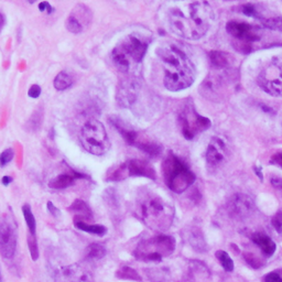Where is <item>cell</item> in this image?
Instances as JSON below:
<instances>
[{
	"instance_id": "cell-1",
	"label": "cell",
	"mask_w": 282,
	"mask_h": 282,
	"mask_svg": "<svg viewBox=\"0 0 282 282\" xmlns=\"http://www.w3.org/2000/svg\"><path fill=\"white\" fill-rule=\"evenodd\" d=\"M165 22L174 35L198 40L212 26L213 8L205 0H172L164 10Z\"/></svg>"
},
{
	"instance_id": "cell-2",
	"label": "cell",
	"mask_w": 282,
	"mask_h": 282,
	"mask_svg": "<svg viewBox=\"0 0 282 282\" xmlns=\"http://www.w3.org/2000/svg\"><path fill=\"white\" fill-rule=\"evenodd\" d=\"M163 66V84L171 92L186 89L194 83L195 68L184 52L174 44H164L157 50Z\"/></svg>"
},
{
	"instance_id": "cell-3",
	"label": "cell",
	"mask_w": 282,
	"mask_h": 282,
	"mask_svg": "<svg viewBox=\"0 0 282 282\" xmlns=\"http://www.w3.org/2000/svg\"><path fill=\"white\" fill-rule=\"evenodd\" d=\"M135 213L154 231H166L173 222L174 211L159 195L145 190L137 195Z\"/></svg>"
},
{
	"instance_id": "cell-4",
	"label": "cell",
	"mask_w": 282,
	"mask_h": 282,
	"mask_svg": "<svg viewBox=\"0 0 282 282\" xmlns=\"http://www.w3.org/2000/svg\"><path fill=\"white\" fill-rule=\"evenodd\" d=\"M149 43L137 35H129L112 52V60L118 71L128 73L142 62Z\"/></svg>"
},
{
	"instance_id": "cell-5",
	"label": "cell",
	"mask_w": 282,
	"mask_h": 282,
	"mask_svg": "<svg viewBox=\"0 0 282 282\" xmlns=\"http://www.w3.org/2000/svg\"><path fill=\"white\" fill-rule=\"evenodd\" d=\"M162 174L166 186L176 194L183 193L195 182V174L174 155H170L164 159Z\"/></svg>"
},
{
	"instance_id": "cell-6",
	"label": "cell",
	"mask_w": 282,
	"mask_h": 282,
	"mask_svg": "<svg viewBox=\"0 0 282 282\" xmlns=\"http://www.w3.org/2000/svg\"><path fill=\"white\" fill-rule=\"evenodd\" d=\"M175 249V240L172 236L159 235L141 241L133 251V257L140 261L160 262Z\"/></svg>"
},
{
	"instance_id": "cell-7",
	"label": "cell",
	"mask_w": 282,
	"mask_h": 282,
	"mask_svg": "<svg viewBox=\"0 0 282 282\" xmlns=\"http://www.w3.org/2000/svg\"><path fill=\"white\" fill-rule=\"evenodd\" d=\"M80 141L84 149L93 156H104L111 149L106 129L95 118L84 123L80 132Z\"/></svg>"
},
{
	"instance_id": "cell-8",
	"label": "cell",
	"mask_w": 282,
	"mask_h": 282,
	"mask_svg": "<svg viewBox=\"0 0 282 282\" xmlns=\"http://www.w3.org/2000/svg\"><path fill=\"white\" fill-rule=\"evenodd\" d=\"M129 176H142L151 180L157 179L156 170L149 162L140 159H130L114 168L107 174V182H118Z\"/></svg>"
},
{
	"instance_id": "cell-9",
	"label": "cell",
	"mask_w": 282,
	"mask_h": 282,
	"mask_svg": "<svg viewBox=\"0 0 282 282\" xmlns=\"http://www.w3.org/2000/svg\"><path fill=\"white\" fill-rule=\"evenodd\" d=\"M179 122L182 135L188 140H192L199 132L211 127V121L199 115L192 105H186L183 108L179 116Z\"/></svg>"
},
{
	"instance_id": "cell-10",
	"label": "cell",
	"mask_w": 282,
	"mask_h": 282,
	"mask_svg": "<svg viewBox=\"0 0 282 282\" xmlns=\"http://www.w3.org/2000/svg\"><path fill=\"white\" fill-rule=\"evenodd\" d=\"M18 243L17 225L10 215L0 217V255L6 259H11L16 254Z\"/></svg>"
},
{
	"instance_id": "cell-11",
	"label": "cell",
	"mask_w": 282,
	"mask_h": 282,
	"mask_svg": "<svg viewBox=\"0 0 282 282\" xmlns=\"http://www.w3.org/2000/svg\"><path fill=\"white\" fill-rule=\"evenodd\" d=\"M258 84L272 96H282V61H272L258 76Z\"/></svg>"
},
{
	"instance_id": "cell-12",
	"label": "cell",
	"mask_w": 282,
	"mask_h": 282,
	"mask_svg": "<svg viewBox=\"0 0 282 282\" xmlns=\"http://www.w3.org/2000/svg\"><path fill=\"white\" fill-rule=\"evenodd\" d=\"M141 92V85L139 80L127 79L118 85L116 99L117 103L122 108H132L137 104L138 97Z\"/></svg>"
},
{
	"instance_id": "cell-13",
	"label": "cell",
	"mask_w": 282,
	"mask_h": 282,
	"mask_svg": "<svg viewBox=\"0 0 282 282\" xmlns=\"http://www.w3.org/2000/svg\"><path fill=\"white\" fill-rule=\"evenodd\" d=\"M226 30L238 42L251 43L261 38V30L257 26L241 21H229L226 25Z\"/></svg>"
},
{
	"instance_id": "cell-14",
	"label": "cell",
	"mask_w": 282,
	"mask_h": 282,
	"mask_svg": "<svg viewBox=\"0 0 282 282\" xmlns=\"http://www.w3.org/2000/svg\"><path fill=\"white\" fill-rule=\"evenodd\" d=\"M254 212V200L246 194H235L228 202V213L235 218H248Z\"/></svg>"
},
{
	"instance_id": "cell-15",
	"label": "cell",
	"mask_w": 282,
	"mask_h": 282,
	"mask_svg": "<svg viewBox=\"0 0 282 282\" xmlns=\"http://www.w3.org/2000/svg\"><path fill=\"white\" fill-rule=\"evenodd\" d=\"M54 282H92V277L84 267L74 264L56 270Z\"/></svg>"
},
{
	"instance_id": "cell-16",
	"label": "cell",
	"mask_w": 282,
	"mask_h": 282,
	"mask_svg": "<svg viewBox=\"0 0 282 282\" xmlns=\"http://www.w3.org/2000/svg\"><path fill=\"white\" fill-rule=\"evenodd\" d=\"M225 143H224L221 138H213L206 151L207 164L211 166V168L221 164V162L224 160V158H225Z\"/></svg>"
},
{
	"instance_id": "cell-17",
	"label": "cell",
	"mask_w": 282,
	"mask_h": 282,
	"mask_svg": "<svg viewBox=\"0 0 282 282\" xmlns=\"http://www.w3.org/2000/svg\"><path fill=\"white\" fill-rule=\"evenodd\" d=\"M109 121L112 122V125L117 129L118 132L121 133V137L123 138V140L126 141V143L130 146H135L136 142L138 140V132L133 129L131 126H129L127 122H125L122 119L118 118L116 116H113L109 118Z\"/></svg>"
},
{
	"instance_id": "cell-18",
	"label": "cell",
	"mask_w": 282,
	"mask_h": 282,
	"mask_svg": "<svg viewBox=\"0 0 282 282\" xmlns=\"http://www.w3.org/2000/svg\"><path fill=\"white\" fill-rule=\"evenodd\" d=\"M84 178H86L84 174L72 171V173H63L52 179L49 182V188L54 190H63L73 185L78 179H84Z\"/></svg>"
},
{
	"instance_id": "cell-19",
	"label": "cell",
	"mask_w": 282,
	"mask_h": 282,
	"mask_svg": "<svg viewBox=\"0 0 282 282\" xmlns=\"http://www.w3.org/2000/svg\"><path fill=\"white\" fill-rule=\"evenodd\" d=\"M252 241H254V242L260 248L262 252H264L267 257H270L276 252L277 249L276 242L272 241L269 236H267L266 234L262 233L254 234V235H252Z\"/></svg>"
},
{
	"instance_id": "cell-20",
	"label": "cell",
	"mask_w": 282,
	"mask_h": 282,
	"mask_svg": "<svg viewBox=\"0 0 282 282\" xmlns=\"http://www.w3.org/2000/svg\"><path fill=\"white\" fill-rule=\"evenodd\" d=\"M136 147L137 149L141 150L142 152H145L150 158H157L162 154V146L156 141H150V140H143L141 138H138V140L136 142V145L133 146Z\"/></svg>"
},
{
	"instance_id": "cell-21",
	"label": "cell",
	"mask_w": 282,
	"mask_h": 282,
	"mask_svg": "<svg viewBox=\"0 0 282 282\" xmlns=\"http://www.w3.org/2000/svg\"><path fill=\"white\" fill-rule=\"evenodd\" d=\"M69 211L78 214V216L74 219H82V221H84V219H90L93 217V212L89 205L82 200H75L69 207Z\"/></svg>"
},
{
	"instance_id": "cell-22",
	"label": "cell",
	"mask_w": 282,
	"mask_h": 282,
	"mask_svg": "<svg viewBox=\"0 0 282 282\" xmlns=\"http://www.w3.org/2000/svg\"><path fill=\"white\" fill-rule=\"evenodd\" d=\"M71 16H73L84 28L87 27L93 19L92 11L84 4H78V6L74 7Z\"/></svg>"
},
{
	"instance_id": "cell-23",
	"label": "cell",
	"mask_w": 282,
	"mask_h": 282,
	"mask_svg": "<svg viewBox=\"0 0 282 282\" xmlns=\"http://www.w3.org/2000/svg\"><path fill=\"white\" fill-rule=\"evenodd\" d=\"M209 61L213 69L215 70H226L229 66V57L225 52L221 51H212L209 52Z\"/></svg>"
},
{
	"instance_id": "cell-24",
	"label": "cell",
	"mask_w": 282,
	"mask_h": 282,
	"mask_svg": "<svg viewBox=\"0 0 282 282\" xmlns=\"http://www.w3.org/2000/svg\"><path fill=\"white\" fill-rule=\"evenodd\" d=\"M74 225L76 228H79L80 231L93 234V235H97L100 237L106 235L107 233V228L104 225H90V224H87L82 221V219H74Z\"/></svg>"
},
{
	"instance_id": "cell-25",
	"label": "cell",
	"mask_w": 282,
	"mask_h": 282,
	"mask_svg": "<svg viewBox=\"0 0 282 282\" xmlns=\"http://www.w3.org/2000/svg\"><path fill=\"white\" fill-rule=\"evenodd\" d=\"M107 249L106 247L99 242H93L86 247L85 257L89 260H99L106 256Z\"/></svg>"
},
{
	"instance_id": "cell-26",
	"label": "cell",
	"mask_w": 282,
	"mask_h": 282,
	"mask_svg": "<svg viewBox=\"0 0 282 282\" xmlns=\"http://www.w3.org/2000/svg\"><path fill=\"white\" fill-rule=\"evenodd\" d=\"M53 84L55 89L65 90L73 85V79H72L71 75L69 73H66L65 71H62L55 76Z\"/></svg>"
},
{
	"instance_id": "cell-27",
	"label": "cell",
	"mask_w": 282,
	"mask_h": 282,
	"mask_svg": "<svg viewBox=\"0 0 282 282\" xmlns=\"http://www.w3.org/2000/svg\"><path fill=\"white\" fill-rule=\"evenodd\" d=\"M116 277L122 280H131V281H137V282L142 281L141 276L138 274L135 269H132L130 268V267H127V266H123L121 267V268H119L116 271Z\"/></svg>"
},
{
	"instance_id": "cell-28",
	"label": "cell",
	"mask_w": 282,
	"mask_h": 282,
	"mask_svg": "<svg viewBox=\"0 0 282 282\" xmlns=\"http://www.w3.org/2000/svg\"><path fill=\"white\" fill-rule=\"evenodd\" d=\"M23 217H25V221L27 223V226L29 228V233L31 234H36V229H37V222H36V217L35 215L32 213L31 206L29 204H25L21 208Z\"/></svg>"
},
{
	"instance_id": "cell-29",
	"label": "cell",
	"mask_w": 282,
	"mask_h": 282,
	"mask_svg": "<svg viewBox=\"0 0 282 282\" xmlns=\"http://www.w3.org/2000/svg\"><path fill=\"white\" fill-rule=\"evenodd\" d=\"M103 199L105 201V203H106L109 208L112 209H117L119 206V200H118V193L116 189L114 188H109L104 192L103 195Z\"/></svg>"
},
{
	"instance_id": "cell-30",
	"label": "cell",
	"mask_w": 282,
	"mask_h": 282,
	"mask_svg": "<svg viewBox=\"0 0 282 282\" xmlns=\"http://www.w3.org/2000/svg\"><path fill=\"white\" fill-rule=\"evenodd\" d=\"M261 23L266 29H269L272 31L282 32V17H270V18H262Z\"/></svg>"
},
{
	"instance_id": "cell-31",
	"label": "cell",
	"mask_w": 282,
	"mask_h": 282,
	"mask_svg": "<svg viewBox=\"0 0 282 282\" xmlns=\"http://www.w3.org/2000/svg\"><path fill=\"white\" fill-rule=\"evenodd\" d=\"M28 248L29 252H30V257L33 261H37L39 259V247H38V241L36 237V234H28Z\"/></svg>"
},
{
	"instance_id": "cell-32",
	"label": "cell",
	"mask_w": 282,
	"mask_h": 282,
	"mask_svg": "<svg viewBox=\"0 0 282 282\" xmlns=\"http://www.w3.org/2000/svg\"><path fill=\"white\" fill-rule=\"evenodd\" d=\"M216 258L218 259V261L221 262L224 270L227 272H232L234 270V261L226 251L218 250L216 252Z\"/></svg>"
},
{
	"instance_id": "cell-33",
	"label": "cell",
	"mask_w": 282,
	"mask_h": 282,
	"mask_svg": "<svg viewBox=\"0 0 282 282\" xmlns=\"http://www.w3.org/2000/svg\"><path fill=\"white\" fill-rule=\"evenodd\" d=\"M42 119L43 115L40 113V111H37L35 114L32 115L30 121L27 122V127L29 131H37L39 130L42 125Z\"/></svg>"
},
{
	"instance_id": "cell-34",
	"label": "cell",
	"mask_w": 282,
	"mask_h": 282,
	"mask_svg": "<svg viewBox=\"0 0 282 282\" xmlns=\"http://www.w3.org/2000/svg\"><path fill=\"white\" fill-rule=\"evenodd\" d=\"M65 26H66V29H68L70 32L74 33V35H79V33H81L84 30V27L81 25V23L76 20L73 16H70L68 18Z\"/></svg>"
},
{
	"instance_id": "cell-35",
	"label": "cell",
	"mask_w": 282,
	"mask_h": 282,
	"mask_svg": "<svg viewBox=\"0 0 282 282\" xmlns=\"http://www.w3.org/2000/svg\"><path fill=\"white\" fill-rule=\"evenodd\" d=\"M241 10L247 17H255L257 19H259V20L261 19V16L259 14V12H258V9L255 4H251V3L243 4V6L241 7Z\"/></svg>"
},
{
	"instance_id": "cell-36",
	"label": "cell",
	"mask_w": 282,
	"mask_h": 282,
	"mask_svg": "<svg viewBox=\"0 0 282 282\" xmlns=\"http://www.w3.org/2000/svg\"><path fill=\"white\" fill-rule=\"evenodd\" d=\"M14 158V151L11 148L6 149L0 154V166H6L7 164L10 163L12 159Z\"/></svg>"
},
{
	"instance_id": "cell-37",
	"label": "cell",
	"mask_w": 282,
	"mask_h": 282,
	"mask_svg": "<svg viewBox=\"0 0 282 282\" xmlns=\"http://www.w3.org/2000/svg\"><path fill=\"white\" fill-rule=\"evenodd\" d=\"M198 232H195L193 231L192 234H191V238H190V242H191V245L193 246V248H195V249H198L200 250L199 248H201V251L203 250V246H204V240H203V236L201 235L200 234V236L198 237Z\"/></svg>"
},
{
	"instance_id": "cell-38",
	"label": "cell",
	"mask_w": 282,
	"mask_h": 282,
	"mask_svg": "<svg viewBox=\"0 0 282 282\" xmlns=\"http://www.w3.org/2000/svg\"><path fill=\"white\" fill-rule=\"evenodd\" d=\"M264 282H282V269H277L265 276Z\"/></svg>"
},
{
	"instance_id": "cell-39",
	"label": "cell",
	"mask_w": 282,
	"mask_h": 282,
	"mask_svg": "<svg viewBox=\"0 0 282 282\" xmlns=\"http://www.w3.org/2000/svg\"><path fill=\"white\" fill-rule=\"evenodd\" d=\"M245 259L248 264L252 267V268H260V267L262 266L261 260L259 259V258H257L255 255L245 254Z\"/></svg>"
},
{
	"instance_id": "cell-40",
	"label": "cell",
	"mask_w": 282,
	"mask_h": 282,
	"mask_svg": "<svg viewBox=\"0 0 282 282\" xmlns=\"http://www.w3.org/2000/svg\"><path fill=\"white\" fill-rule=\"evenodd\" d=\"M272 225L278 233H282V211H279L272 217Z\"/></svg>"
},
{
	"instance_id": "cell-41",
	"label": "cell",
	"mask_w": 282,
	"mask_h": 282,
	"mask_svg": "<svg viewBox=\"0 0 282 282\" xmlns=\"http://www.w3.org/2000/svg\"><path fill=\"white\" fill-rule=\"evenodd\" d=\"M41 94V87L39 85H32L28 90V95L31 98H38Z\"/></svg>"
},
{
	"instance_id": "cell-42",
	"label": "cell",
	"mask_w": 282,
	"mask_h": 282,
	"mask_svg": "<svg viewBox=\"0 0 282 282\" xmlns=\"http://www.w3.org/2000/svg\"><path fill=\"white\" fill-rule=\"evenodd\" d=\"M46 207H47V212H49L52 216H54V217L61 216V211L57 207H55V205L52 202H47Z\"/></svg>"
},
{
	"instance_id": "cell-43",
	"label": "cell",
	"mask_w": 282,
	"mask_h": 282,
	"mask_svg": "<svg viewBox=\"0 0 282 282\" xmlns=\"http://www.w3.org/2000/svg\"><path fill=\"white\" fill-rule=\"evenodd\" d=\"M270 163L275 164V165H278L282 169V151L278 152V154H276L271 157Z\"/></svg>"
},
{
	"instance_id": "cell-44",
	"label": "cell",
	"mask_w": 282,
	"mask_h": 282,
	"mask_svg": "<svg viewBox=\"0 0 282 282\" xmlns=\"http://www.w3.org/2000/svg\"><path fill=\"white\" fill-rule=\"evenodd\" d=\"M39 10L41 12H44L46 11L47 13H52L53 12V8H52L51 4L49 2H46V1H43L39 4Z\"/></svg>"
},
{
	"instance_id": "cell-45",
	"label": "cell",
	"mask_w": 282,
	"mask_h": 282,
	"mask_svg": "<svg viewBox=\"0 0 282 282\" xmlns=\"http://www.w3.org/2000/svg\"><path fill=\"white\" fill-rule=\"evenodd\" d=\"M270 183L272 186H274V188L278 189V190H282V179L281 178H278V176L272 178L270 180Z\"/></svg>"
},
{
	"instance_id": "cell-46",
	"label": "cell",
	"mask_w": 282,
	"mask_h": 282,
	"mask_svg": "<svg viewBox=\"0 0 282 282\" xmlns=\"http://www.w3.org/2000/svg\"><path fill=\"white\" fill-rule=\"evenodd\" d=\"M11 182H12V179L10 178V176H9V175H4V176H2V179H1V183H2V185L8 186V185L10 184Z\"/></svg>"
},
{
	"instance_id": "cell-47",
	"label": "cell",
	"mask_w": 282,
	"mask_h": 282,
	"mask_svg": "<svg viewBox=\"0 0 282 282\" xmlns=\"http://www.w3.org/2000/svg\"><path fill=\"white\" fill-rule=\"evenodd\" d=\"M254 171H255V173L258 175V178L260 179V181H262V179H264V178H262V176H264V175H262V173H261V168H260V166H254Z\"/></svg>"
},
{
	"instance_id": "cell-48",
	"label": "cell",
	"mask_w": 282,
	"mask_h": 282,
	"mask_svg": "<svg viewBox=\"0 0 282 282\" xmlns=\"http://www.w3.org/2000/svg\"><path fill=\"white\" fill-rule=\"evenodd\" d=\"M3 23H4V19H3V16L1 14V12H0V30L2 29Z\"/></svg>"
},
{
	"instance_id": "cell-49",
	"label": "cell",
	"mask_w": 282,
	"mask_h": 282,
	"mask_svg": "<svg viewBox=\"0 0 282 282\" xmlns=\"http://www.w3.org/2000/svg\"><path fill=\"white\" fill-rule=\"evenodd\" d=\"M28 1H29V2H31V3H33V2H36L37 0H28Z\"/></svg>"
},
{
	"instance_id": "cell-50",
	"label": "cell",
	"mask_w": 282,
	"mask_h": 282,
	"mask_svg": "<svg viewBox=\"0 0 282 282\" xmlns=\"http://www.w3.org/2000/svg\"><path fill=\"white\" fill-rule=\"evenodd\" d=\"M0 282H2V276H1V272H0Z\"/></svg>"
},
{
	"instance_id": "cell-51",
	"label": "cell",
	"mask_w": 282,
	"mask_h": 282,
	"mask_svg": "<svg viewBox=\"0 0 282 282\" xmlns=\"http://www.w3.org/2000/svg\"><path fill=\"white\" fill-rule=\"evenodd\" d=\"M225 1H233V0H225Z\"/></svg>"
}]
</instances>
